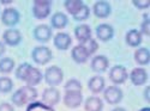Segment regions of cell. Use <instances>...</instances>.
Listing matches in <instances>:
<instances>
[{
	"label": "cell",
	"instance_id": "cell-1",
	"mask_svg": "<svg viewBox=\"0 0 150 111\" xmlns=\"http://www.w3.org/2000/svg\"><path fill=\"white\" fill-rule=\"evenodd\" d=\"M43 78L46 84L49 85V87H55L64 80V72L58 66H51L46 69Z\"/></svg>",
	"mask_w": 150,
	"mask_h": 111
},
{
	"label": "cell",
	"instance_id": "cell-2",
	"mask_svg": "<svg viewBox=\"0 0 150 111\" xmlns=\"http://www.w3.org/2000/svg\"><path fill=\"white\" fill-rule=\"evenodd\" d=\"M31 59H33V61L35 64L43 66V65L48 64L49 61L53 59V54H52V50L48 47L39 45V47H35L33 49Z\"/></svg>",
	"mask_w": 150,
	"mask_h": 111
},
{
	"label": "cell",
	"instance_id": "cell-3",
	"mask_svg": "<svg viewBox=\"0 0 150 111\" xmlns=\"http://www.w3.org/2000/svg\"><path fill=\"white\" fill-rule=\"evenodd\" d=\"M52 1L48 0H35L33 3V16L36 19H46L51 15Z\"/></svg>",
	"mask_w": 150,
	"mask_h": 111
},
{
	"label": "cell",
	"instance_id": "cell-4",
	"mask_svg": "<svg viewBox=\"0 0 150 111\" xmlns=\"http://www.w3.org/2000/svg\"><path fill=\"white\" fill-rule=\"evenodd\" d=\"M102 92H103V98H105V101H106L108 104H112V105L119 104V103L122 101V98H124V93H122V91L118 87L117 85L108 86V87L105 89Z\"/></svg>",
	"mask_w": 150,
	"mask_h": 111
},
{
	"label": "cell",
	"instance_id": "cell-5",
	"mask_svg": "<svg viewBox=\"0 0 150 111\" xmlns=\"http://www.w3.org/2000/svg\"><path fill=\"white\" fill-rule=\"evenodd\" d=\"M127 78H129V73L124 66L117 65V66H113L112 69L109 71V79L114 85L124 84L127 80Z\"/></svg>",
	"mask_w": 150,
	"mask_h": 111
},
{
	"label": "cell",
	"instance_id": "cell-6",
	"mask_svg": "<svg viewBox=\"0 0 150 111\" xmlns=\"http://www.w3.org/2000/svg\"><path fill=\"white\" fill-rule=\"evenodd\" d=\"M19 19H21V15L19 12L13 8V7H7L1 13V22L6 27H15L19 23Z\"/></svg>",
	"mask_w": 150,
	"mask_h": 111
},
{
	"label": "cell",
	"instance_id": "cell-7",
	"mask_svg": "<svg viewBox=\"0 0 150 111\" xmlns=\"http://www.w3.org/2000/svg\"><path fill=\"white\" fill-rule=\"evenodd\" d=\"M83 103V94L81 91H65L64 104L69 109H76Z\"/></svg>",
	"mask_w": 150,
	"mask_h": 111
},
{
	"label": "cell",
	"instance_id": "cell-8",
	"mask_svg": "<svg viewBox=\"0 0 150 111\" xmlns=\"http://www.w3.org/2000/svg\"><path fill=\"white\" fill-rule=\"evenodd\" d=\"M33 35H34V38L40 42V43H47L49 40L52 38V28L46 25V24H40L37 25L34 31H33Z\"/></svg>",
	"mask_w": 150,
	"mask_h": 111
},
{
	"label": "cell",
	"instance_id": "cell-9",
	"mask_svg": "<svg viewBox=\"0 0 150 111\" xmlns=\"http://www.w3.org/2000/svg\"><path fill=\"white\" fill-rule=\"evenodd\" d=\"M129 77L134 86H143L148 81V72L142 67H137L131 71Z\"/></svg>",
	"mask_w": 150,
	"mask_h": 111
},
{
	"label": "cell",
	"instance_id": "cell-10",
	"mask_svg": "<svg viewBox=\"0 0 150 111\" xmlns=\"http://www.w3.org/2000/svg\"><path fill=\"white\" fill-rule=\"evenodd\" d=\"M3 40L4 43L10 47H17L22 41L21 31L17 29H7L3 34Z\"/></svg>",
	"mask_w": 150,
	"mask_h": 111
},
{
	"label": "cell",
	"instance_id": "cell-11",
	"mask_svg": "<svg viewBox=\"0 0 150 111\" xmlns=\"http://www.w3.org/2000/svg\"><path fill=\"white\" fill-rule=\"evenodd\" d=\"M42 101L49 106H54L60 102V92L55 87H47L42 93Z\"/></svg>",
	"mask_w": 150,
	"mask_h": 111
},
{
	"label": "cell",
	"instance_id": "cell-12",
	"mask_svg": "<svg viewBox=\"0 0 150 111\" xmlns=\"http://www.w3.org/2000/svg\"><path fill=\"white\" fill-rule=\"evenodd\" d=\"M114 29L109 24H100L96 28V37L101 42H108L113 38Z\"/></svg>",
	"mask_w": 150,
	"mask_h": 111
},
{
	"label": "cell",
	"instance_id": "cell-13",
	"mask_svg": "<svg viewBox=\"0 0 150 111\" xmlns=\"http://www.w3.org/2000/svg\"><path fill=\"white\" fill-rule=\"evenodd\" d=\"M54 47L59 50H67L72 44V38L71 36L66 32H58L54 36Z\"/></svg>",
	"mask_w": 150,
	"mask_h": 111
},
{
	"label": "cell",
	"instance_id": "cell-14",
	"mask_svg": "<svg viewBox=\"0 0 150 111\" xmlns=\"http://www.w3.org/2000/svg\"><path fill=\"white\" fill-rule=\"evenodd\" d=\"M109 61L105 55H96L93 57L90 67L95 73H103L108 69Z\"/></svg>",
	"mask_w": 150,
	"mask_h": 111
},
{
	"label": "cell",
	"instance_id": "cell-15",
	"mask_svg": "<svg viewBox=\"0 0 150 111\" xmlns=\"http://www.w3.org/2000/svg\"><path fill=\"white\" fill-rule=\"evenodd\" d=\"M74 37L79 42V44L85 43L86 41H89L91 38V29L86 24H82L74 28Z\"/></svg>",
	"mask_w": 150,
	"mask_h": 111
},
{
	"label": "cell",
	"instance_id": "cell-16",
	"mask_svg": "<svg viewBox=\"0 0 150 111\" xmlns=\"http://www.w3.org/2000/svg\"><path fill=\"white\" fill-rule=\"evenodd\" d=\"M93 12L97 18H107L112 12L110 4L107 3V1H103V0H101V1H96L93 6Z\"/></svg>",
	"mask_w": 150,
	"mask_h": 111
},
{
	"label": "cell",
	"instance_id": "cell-17",
	"mask_svg": "<svg viewBox=\"0 0 150 111\" xmlns=\"http://www.w3.org/2000/svg\"><path fill=\"white\" fill-rule=\"evenodd\" d=\"M71 57L76 64H85L89 60L90 55L88 54V52L85 50V48L82 44H78L76 47H73L71 52Z\"/></svg>",
	"mask_w": 150,
	"mask_h": 111
},
{
	"label": "cell",
	"instance_id": "cell-18",
	"mask_svg": "<svg viewBox=\"0 0 150 111\" xmlns=\"http://www.w3.org/2000/svg\"><path fill=\"white\" fill-rule=\"evenodd\" d=\"M105 85H106L105 79L101 75H95V77L89 79V81H88V89L94 94H97V93L102 92L105 90Z\"/></svg>",
	"mask_w": 150,
	"mask_h": 111
},
{
	"label": "cell",
	"instance_id": "cell-19",
	"mask_svg": "<svg viewBox=\"0 0 150 111\" xmlns=\"http://www.w3.org/2000/svg\"><path fill=\"white\" fill-rule=\"evenodd\" d=\"M67 24H69V18L62 12H55L51 18V25L54 29H58V30L64 29L67 27Z\"/></svg>",
	"mask_w": 150,
	"mask_h": 111
},
{
	"label": "cell",
	"instance_id": "cell-20",
	"mask_svg": "<svg viewBox=\"0 0 150 111\" xmlns=\"http://www.w3.org/2000/svg\"><path fill=\"white\" fill-rule=\"evenodd\" d=\"M43 75H42V72L39 69V68H35V67H31L29 74L27 79L24 80V82H25L28 86H31V87H35L36 85H39L42 80Z\"/></svg>",
	"mask_w": 150,
	"mask_h": 111
},
{
	"label": "cell",
	"instance_id": "cell-21",
	"mask_svg": "<svg viewBox=\"0 0 150 111\" xmlns=\"http://www.w3.org/2000/svg\"><path fill=\"white\" fill-rule=\"evenodd\" d=\"M84 109L85 111H102L103 109V102L101 98L98 97H89L86 98V101L84 102Z\"/></svg>",
	"mask_w": 150,
	"mask_h": 111
},
{
	"label": "cell",
	"instance_id": "cell-22",
	"mask_svg": "<svg viewBox=\"0 0 150 111\" xmlns=\"http://www.w3.org/2000/svg\"><path fill=\"white\" fill-rule=\"evenodd\" d=\"M125 42L130 47H138L142 43V34L139 32V30H129L125 36Z\"/></svg>",
	"mask_w": 150,
	"mask_h": 111
},
{
	"label": "cell",
	"instance_id": "cell-23",
	"mask_svg": "<svg viewBox=\"0 0 150 111\" xmlns=\"http://www.w3.org/2000/svg\"><path fill=\"white\" fill-rule=\"evenodd\" d=\"M134 61L139 66H146L150 62V52L148 48H138L134 52Z\"/></svg>",
	"mask_w": 150,
	"mask_h": 111
},
{
	"label": "cell",
	"instance_id": "cell-24",
	"mask_svg": "<svg viewBox=\"0 0 150 111\" xmlns=\"http://www.w3.org/2000/svg\"><path fill=\"white\" fill-rule=\"evenodd\" d=\"M83 5H84V3L81 1V0H66V1L64 3V6H65L66 11L71 16L76 15Z\"/></svg>",
	"mask_w": 150,
	"mask_h": 111
},
{
	"label": "cell",
	"instance_id": "cell-25",
	"mask_svg": "<svg viewBox=\"0 0 150 111\" xmlns=\"http://www.w3.org/2000/svg\"><path fill=\"white\" fill-rule=\"evenodd\" d=\"M11 101H12V103H13L16 106H18V108H22V106H24L25 104L29 103L28 99H27V97H25V94L23 93L22 89H18L13 94H12Z\"/></svg>",
	"mask_w": 150,
	"mask_h": 111
},
{
	"label": "cell",
	"instance_id": "cell-26",
	"mask_svg": "<svg viewBox=\"0 0 150 111\" xmlns=\"http://www.w3.org/2000/svg\"><path fill=\"white\" fill-rule=\"evenodd\" d=\"M31 65L30 64H27V62H24V64H22V65H19L18 67H17V69H16V78L18 79V80H22V81H24L27 79V77H28V74H29V72H30V69H31Z\"/></svg>",
	"mask_w": 150,
	"mask_h": 111
},
{
	"label": "cell",
	"instance_id": "cell-27",
	"mask_svg": "<svg viewBox=\"0 0 150 111\" xmlns=\"http://www.w3.org/2000/svg\"><path fill=\"white\" fill-rule=\"evenodd\" d=\"M15 68V61L11 57H4L0 60V73H11Z\"/></svg>",
	"mask_w": 150,
	"mask_h": 111
},
{
	"label": "cell",
	"instance_id": "cell-28",
	"mask_svg": "<svg viewBox=\"0 0 150 111\" xmlns=\"http://www.w3.org/2000/svg\"><path fill=\"white\" fill-rule=\"evenodd\" d=\"M13 89V82L8 77H0V93H8Z\"/></svg>",
	"mask_w": 150,
	"mask_h": 111
},
{
	"label": "cell",
	"instance_id": "cell-29",
	"mask_svg": "<svg viewBox=\"0 0 150 111\" xmlns=\"http://www.w3.org/2000/svg\"><path fill=\"white\" fill-rule=\"evenodd\" d=\"M89 16H90V8H89L88 5L84 4V5L81 7V10H79L74 16H72V17H73L74 20H77V22H83V20L88 19Z\"/></svg>",
	"mask_w": 150,
	"mask_h": 111
},
{
	"label": "cell",
	"instance_id": "cell-30",
	"mask_svg": "<svg viewBox=\"0 0 150 111\" xmlns=\"http://www.w3.org/2000/svg\"><path fill=\"white\" fill-rule=\"evenodd\" d=\"M21 89H22L23 93L25 94V97H27V99H28L29 103L35 101L37 98V91L35 90V87H31V86L25 85V86H23V87H21Z\"/></svg>",
	"mask_w": 150,
	"mask_h": 111
},
{
	"label": "cell",
	"instance_id": "cell-31",
	"mask_svg": "<svg viewBox=\"0 0 150 111\" xmlns=\"http://www.w3.org/2000/svg\"><path fill=\"white\" fill-rule=\"evenodd\" d=\"M65 91H81L82 92V84L77 79H70L65 86H64Z\"/></svg>",
	"mask_w": 150,
	"mask_h": 111
},
{
	"label": "cell",
	"instance_id": "cell-32",
	"mask_svg": "<svg viewBox=\"0 0 150 111\" xmlns=\"http://www.w3.org/2000/svg\"><path fill=\"white\" fill-rule=\"evenodd\" d=\"M82 45L85 48V50L88 52L89 55L95 54V53L97 52V49H98V44H97V42H96L94 38H90L89 41H86V42L83 43Z\"/></svg>",
	"mask_w": 150,
	"mask_h": 111
},
{
	"label": "cell",
	"instance_id": "cell-33",
	"mask_svg": "<svg viewBox=\"0 0 150 111\" xmlns=\"http://www.w3.org/2000/svg\"><path fill=\"white\" fill-rule=\"evenodd\" d=\"M142 35L145 36H150V19H149V15L144 13L143 15V22L141 24V31Z\"/></svg>",
	"mask_w": 150,
	"mask_h": 111
},
{
	"label": "cell",
	"instance_id": "cell-34",
	"mask_svg": "<svg viewBox=\"0 0 150 111\" xmlns=\"http://www.w3.org/2000/svg\"><path fill=\"white\" fill-rule=\"evenodd\" d=\"M132 4L138 8V10H146L149 6H150V1L149 0H133Z\"/></svg>",
	"mask_w": 150,
	"mask_h": 111
},
{
	"label": "cell",
	"instance_id": "cell-35",
	"mask_svg": "<svg viewBox=\"0 0 150 111\" xmlns=\"http://www.w3.org/2000/svg\"><path fill=\"white\" fill-rule=\"evenodd\" d=\"M0 111H15V109L8 103H1L0 104Z\"/></svg>",
	"mask_w": 150,
	"mask_h": 111
},
{
	"label": "cell",
	"instance_id": "cell-36",
	"mask_svg": "<svg viewBox=\"0 0 150 111\" xmlns=\"http://www.w3.org/2000/svg\"><path fill=\"white\" fill-rule=\"evenodd\" d=\"M149 93H150V87L149 86H146L145 90H144V98H145V101L149 103L150 102V97H149Z\"/></svg>",
	"mask_w": 150,
	"mask_h": 111
},
{
	"label": "cell",
	"instance_id": "cell-37",
	"mask_svg": "<svg viewBox=\"0 0 150 111\" xmlns=\"http://www.w3.org/2000/svg\"><path fill=\"white\" fill-rule=\"evenodd\" d=\"M6 48H5V44L3 42H0V56H3V54L5 53Z\"/></svg>",
	"mask_w": 150,
	"mask_h": 111
},
{
	"label": "cell",
	"instance_id": "cell-38",
	"mask_svg": "<svg viewBox=\"0 0 150 111\" xmlns=\"http://www.w3.org/2000/svg\"><path fill=\"white\" fill-rule=\"evenodd\" d=\"M112 111H126V110H125L124 108H115V109H113Z\"/></svg>",
	"mask_w": 150,
	"mask_h": 111
},
{
	"label": "cell",
	"instance_id": "cell-39",
	"mask_svg": "<svg viewBox=\"0 0 150 111\" xmlns=\"http://www.w3.org/2000/svg\"><path fill=\"white\" fill-rule=\"evenodd\" d=\"M0 4H3V5H10V4H12V1H5V0H3V1H0Z\"/></svg>",
	"mask_w": 150,
	"mask_h": 111
},
{
	"label": "cell",
	"instance_id": "cell-40",
	"mask_svg": "<svg viewBox=\"0 0 150 111\" xmlns=\"http://www.w3.org/2000/svg\"><path fill=\"white\" fill-rule=\"evenodd\" d=\"M139 111H150V108H142Z\"/></svg>",
	"mask_w": 150,
	"mask_h": 111
}]
</instances>
